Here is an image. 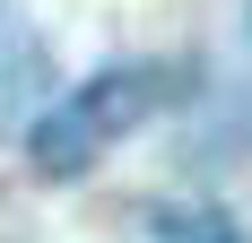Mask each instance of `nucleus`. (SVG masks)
I'll use <instances>...</instances> for the list:
<instances>
[{"instance_id": "1", "label": "nucleus", "mask_w": 252, "mask_h": 243, "mask_svg": "<svg viewBox=\"0 0 252 243\" xmlns=\"http://www.w3.org/2000/svg\"><path fill=\"white\" fill-rule=\"evenodd\" d=\"M183 96H191L183 61H104V70H87L78 87H61L44 113L26 122V165L44 182H70V174L104 165L130 130H148L157 113H174Z\"/></svg>"}, {"instance_id": "2", "label": "nucleus", "mask_w": 252, "mask_h": 243, "mask_svg": "<svg viewBox=\"0 0 252 243\" xmlns=\"http://www.w3.org/2000/svg\"><path fill=\"white\" fill-rule=\"evenodd\" d=\"M148 243H252V226L235 209H157Z\"/></svg>"}, {"instance_id": "3", "label": "nucleus", "mask_w": 252, "mask_h": 243, "mask_svg": "<svg viewBox=\"0 0 252 243\" xmlns=\"http://www.w3.org/2000/svg\"><path fill=\"white\" fill-rule=\"evenodd\" d=\"M244 26H252V9H244Z\"/></svg>"}]
</instances>
